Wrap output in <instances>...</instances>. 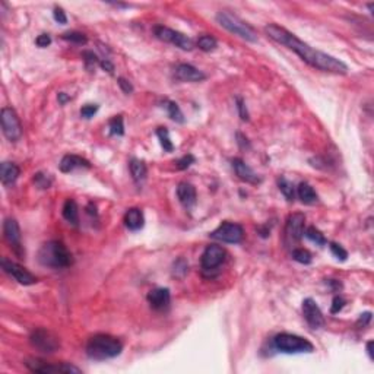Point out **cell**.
<instances>
[{"instance_id": "obj_28", "label": "cell", "mask_w": 374, "mask_h": 374, "mask_svg": "<svg viewBox=\"0 0 374 374\" xmlns=\"http://www.w3.org/2000/svg\"><path fill=\"white\" fill-rule=\"evenodd\" d=\"M156 136L160 139V144L163 146V149L165 152H173L174 151V144L170 139V132L167 127H158L156 129Z\"/></svg>"}, {"instance_id": "obj_33", "label": "cell", "mask_w": 374, "mask_h": 374, "mask_svg": "<svg viewBox=\"0 0 374 374\" xmlns=\"http://www.w3.org/2000/svg\"><path fill=\"white\" fill-rule=\"evenodd\" d=\"M292 259L301 263V265H310L311 263V253L306 249H294L292 250Z\"/></svg>"}, {"instance_id": "obj_8", "label": "cell", "mask_w": 374, "mask_h": 374, "mask_svg": "<svg viewBox=\"0 0 374 374\" xmlns=\"http://www.w3.org/2000/svg\"><path fill=\"white\" fill-rule=\"evenodd\" d=\"M209 237L216 241L228 243V244H239L244 239V230H243L240 224L225 221L216 230L212 231Z\"/></svg>"}, {"instance_id": "obj_40", "label": "cell", "mask_w": 374, "mask_h": 374, "mask_svg": "<svg viewBox=\"0 0 374 374\" xmlns=\"http://www.w3.org/2000/svg\"><path fill=\"white\" fill-rule=\"evenodd\" d=\"M345 300L344 298L341 297V296H336L335 298H333V301H332V307H330V313L332 314H336V313H339L342 308L345 307Z\"/></svg>"}, {"instance_id": "obj_30", "label": "cell", "mask_w": 374, "mask_h": 374, "mask_svg": "<svg viewBox=\"0 0 374 374\" xmlns=\"http://www.w3.org/2000/svg\"><path fill=\"white\" fill-rule=\"evenodd\" d=\"M62 38L65 40V41H69V43L77 44V46H85L88 43L87 35L82 34V32H77V31H69V32H65V34H62Z\"/></svg>"}, {"instance_id": "obj_43", "label": "cell", "mask_w": 374, "mask_h": 374, "mask_svg": "<svg viewBox=\"0 0 374 374\" xmlns=\"http://www.w3.org/2000/svg\"><path fill=\"white\" fill-rule=\"evenodd\" d=\"M35 44H37V47L40 48H46L48 47L50 44H51V37L48 35V34H40L37 40H35Z\"/></svg>"}, {"instance_id": "obj_34", "label": "cell", "mask_w": 374, "mask_h": 374, "mask_svg": "<svg viewBox=\"0 0 374 374\" xmlns=\"http://www.w3.org/2000/svg\"><path fill=\"white\" fill-rule=\"evenodd\" d=\"M187 272H189V265H187V262L183 259V258H180V259H177L174 262L173 265L174 277H177V278H184Z\"/></svg>"}, {"instance_id": "obj_17", "label": "cell", "mask_w": 374, "mask_h": 374, "mask_svg": "<svg viewBox=\"0 0 374 374\" xmlns=\"http://www.w3.org/2000/svg\"><path fill=\"white\" fill-rule=\"evenodd\" d=\"M231 163H232L234 173H235V175L240 179L241 182L249 183V184H260L262 183V177L259 174L254 173L241 158H234Z\"/></svg>"}, {"instance_id": "obj_12", "label": "cell", "mask_w": 374, "mask_h": 374, "mask_svg": "<svg viewBox=\"0 0 374 374\" xmlns=\"http://www.w3.org/2000/svg\"><path fill=\"white\" fill-rule=\"evenodd\" d=\"M2 269L8 275H10L15 281H18L19 284H22V285H34L38 281L37 277H34L24 266H21V265H18V263H15V262H12L9 259H6V258L2 259Z\"/></svg>"}, {"instance_id": "obj_18", "label": "cell", "mask_w": 374, "mask_h": 374, "mask_svg": "<svg viewBox=\"0 0 374 374\" xmlns=\"http://www.w3.org/2000/svg\"><path fill=\"white\" fill-rule=\"evenodd\" d=\"M177 198H179V202L182 203L183 206L187 211H190L193 206L196 205V202H198V193H196L194 186L187 182L180 183L177 186Z\"/></svg>"}, {"instance_id": "obj_9", "label": "cell", "mask_w": 374, "mask_h": 374, "mask_svg": "<svg viewBox=\"0 0 374 374\" xmlns=\"http://www.w3.org/2000/svg\"><path fill=\"white\" fill-rule=\"evenodd\" d=\"M29 342L35 349H38L40 352H44V354H53L60 348V341L57 336H54L51 332H48L43 327H40L31 333Z\"/></svg>"}, {"instance_id": "obj_22", "label": "cell", "mask_w": 374, "mask_h": 374, "mask_svg": "<svg viewBox=\"0 0 374 374\" xmlns=\"http://www.w3.org/2000/svg\"><path fill=\"white\" fill-rule=\"evenodd\" d=\"M145 224L144 212L139 208H130L125 215V225L130 231H139Z\"/></svg>"}, {"instance_id": "obj_23", "label": "cell", "mask_w": 374, "mask_h": 374, "mask_svg": "<svg viewBox=\"0 0 374 374\" xmlns=\"http://www.w3.org/2000/svg\"><path fill=\"white\" fill-rule=\"evenodd\" d=\"M297 196L304 205H314V203L319 202V196H317L316 190L306 182H301L298 184Z\"/></svg>"}, {"instance_id": "obj_3", "label": "cell", "mask_w": 374, "mask_h": 374, "mask_svg": "<svg viewBox=\"0 0 374 374\" xmlns=\"http://www.w3.org/2000/svg\"><path fill=\"white\" fill-rule=\"evenodd\" d=\"M38 262L47 268L65 269L73 263V258L63 243L53 240L41 246L38 250Z\"/></svg>"}, {"instance_id": "obj_39", "label": "cell", "mask_w": 374, "mask_h": 374, "mask_svg": "<svg viewBox=\"0 0 374 374\" xmlns=\"http://www.w3.org/2000/svg\"><path fill=\"white\" fill-rule=\"evenodd\" d=\"M96 111H98V106L96 104H87V106H84L81 108V117L91 119V117H94V114H96Z\"/></svg>"}, {"instance_id": "obj_7", "label": "cell", "mask_w": 374, "mask_h": 374, "mask_svg": "<svg viewBox=\"0 0 374 374\" xmlns=\"http://www.w3.org/2000/svg\"><path fill=\"white\" fill-rule=\"evenodd\" d=\"M225 259H227V251L224 247H221L218 244L208 246L202 253L201 258V266L203 273L211 277L212 272L218 270V268L225 262Z\"/></svg>"}, {"instance_id": "obj_41", "label": "cell", "mask_w": 374, "mask_h": 374, "mask_svg": "<svg viewBox=\"0 0 374 374\" xmlns=\"http://www.w3.org/2000/svg\"><path fill=\"white\" fill-rule=\"evenodd\" d=\"M53 18H54V21L58 22V24H63V25L67 24L66 12L62 9L60 6H56V8H54V10H53Z\"/></svg>"}, {"instance_id": "obj_16", "label": "cell", "mask_w": 374, "mask_h": 374, "mask_svg": "<svg viewBox=\"0 0 374 374\" xmlns=\"http://www.w3.org/2000/svg\"><path fill=\"white\" fill-rule=\"evenodd\" d=\"M174 79L180 82H202L206 79V75L189 63H180L174 69Z\"/></svg>"}, {"instance_id": "obj_11", "label": "cell", "mask_w": 374, "mask_h": 374, "mask_svg": "<svg viewBox=\"0 0 374 374\" xmlns=\"http://www.w3.org/2000/svg\"><path fill=\"white\" fill-rule=\"evenodd\" d=\"M154 34L158 40H161L164 43H170V44L182 48V50H186V51H190L194 47L192 38H189L187 35H184L182 32H179V31H174V29L167 28V27H163V25L155 27Z\"/></svg>"}, {"instance_id": "obj_31", "label": "cell", "mask_w": 374, "mask_h": 374, "mask_svg": "<svg viewBox=\"0 0 374 374\" xmlns=\"http://www.w3.org/2000/svg\"><path fill=\"white\" fill-rule=\"evenodd\" d=\"M304 235L307 237L308 240L316 243L317 246H325L327 241L325 239V235L322 234V231H319L316 227H308L307 230L304 231Z\"/></svg>"}, {"instance_id": "obj_47", "label": "cell", "mask_w": 374, "mask_h": 374, "mask_svg": "<svg viewBox=\"0 0 374 374\" xmlns=\"http://www.w3.org/2000/svg\"><path fill=\"white\" fill-rule=\"evenodd\" d=\"M370 320H371V313L368 311V313L361 314L360 320H358V323H363V326H365V325H368V323H370Z\"/></svg>"}, {"instance_id": "obj_24", "label": "cell", "mask_w": 374, "mask_h": 374, "mask_svg": "<svg viewBox=\"0 0 374 374\" xmlns=\"http://www.w3.org/2000/svg\"><path fill=\"white\" fill-rule=\"evenodd\" d=\"M129 167H130V174H132V179L134 180V183L141 184L146 180V175H148V168H146V164L137 158H132L130 163H129Z\"/></svg>"}, {"instance_id": "obj_36", "label": "cell", "mask_w": 374, "mask_h": 374, "mask_svg": "<svg viewBox=\"0 0 374 374\" xmlns=\"http://www.w3.org/2000/svg\"><path fill=\"white\" fill-rule=\"evenodd\" d=\"M329 247H330L332 254H333L338 260L345 262V260L348 259V251H346L342 246H339L338 243H329Z\"/></svg>"}, {"instance_id": "obj_29", "label": "cell", "mask_w": 374, "mask_h": 374, "mask_svg": "<svg viewBox=\"0 0 374 374\" xmlns=\"http://www.w3.org/2000/svg\"><path fill=\"white\" fill-rule=\"evenodd\" d=\"M198 47L201 48L202 51H205V53H211L213 50H216L218 41H216V38H213L212 35H202L198 40Z\"/></svg>"}, {"instance_id": "obj_25", "label": "cell", "mask_w": 374, "mask_h": 374, "mask_svg": "<svg viewBox=\"0 0 374 374\" xmlns=\"http://www.w3.org/2000/svg\"><path fill=\"white\" fill-rule=\"evenodd\" d=\"M63 218L69 222V224H72V225H75L77 227L79 225V208H77V203L73 199H67L65 202V205H63Z\"/></svg>"}, {"instance_id": "obj_21", "label": "cell", "mask_w": 374, "mask_h": 374, "mask_svg": "<svg viewBox=\"0 0 374 374\" xmlns=\"http://www.w3.org/2000/svg\"><path fill=\"white\" fill-rule=\"evenodd\" d=\"M19 174L21 170L16 164L5 161L0 165V180H2V183L5 186H12L13 183L18 180Z\"/></svg>"}, {"instance_id": "obj_32", "label": "cell", "mask_w": 374, "mask_h": 374, "mask_svg": "<svg viewBox=\"0 0 374 374\" xmlns=\"http://www.w3.org/2000/svg\"><path fill=\"white\" fill-rule=\"evenodd\" d=\"M108 129L110 133L114 136H123L125 134V123H123V117L122 115H115L110 120L108 123Z\"/></svg>"}, {"instance_id": "obj_2", "label": "cell", "mask_w": 374, "mask_h": 374, "mask_svg": "<svg viewBox=\"0 0 374 374\" xmlns=\"http://www.w3.org/2000/svg\"><path fill=\"white\" fill-rule=\"evenodd\" d=\"M123 344L111 335L96 333L91 336L87 344V355L91 360L106 361L110 358H115L122 354Z\"/></svg>"}, {"instance_id": "obj_45", "label": "cell", "mask_w": 374, "mask_h": 374, "mask_svg": "<svg viewBox=\"0 0 374 374\" xmlns=\"http://www.w3.org/2000/svg\"><path fill=\"white\" fill-rule=\"evenodd\" d=\"M100 66L103 67L104 70H107L108 73H111V75L114 73V65H113V63H111V62H110L108 58H104V60H101V62H100Z\"/></svg>"}, {"instance_id": "obj_37", "label": "cell", "mask_w": 374, "mask_h": 374, "mask_svg": "<svg viewBox=\"0 0 374 374\" xmlns=\"http://www.w3.org/2000/svg\"><path fill=\"white\" fill-rule=\"evenodd\" d=\"M194 156H193L192 154H189V155H184L183 158H180V160H177L175 161V167L179 168V170H186V168H189L192 164H194Z\"/></svg>"}, {"instance_id": "obj_4", "label": "cell", "mask_w": 374, "mask_h": 374, "mask_svg": "<svg viewBox=\"0 0 374 374\" xmlns=\"http://www.w3.org/2000/svg\"><path fill=\"white\" fill-rule=\"evenodd\" d=\"M216 22L220 24L222 28H225L227 31H230L231 34L240 37V38L246 40L249 43H258V32L254 31V28L249 25L247 22L239 18L237 15L231 13L228 10H221L216 13L215 16Z\"/></svg>"}, {"instance_id": "obj_44", "label": "cell", "mask_w": 374, "mask_h": 374, "mask_svg": "<svg viewBox=\"0 0 374 374\" xmlns=\"http://www.w3.org/2000/svg\"><path fill=\"white\" fill-rule=\"evenodd\" d=\"M82 57L85 58V62H87L88 65H95V63H98V57H96L92 51H84L82 53Z\"/></svg>"}, {"instance_id": "obj_19", "label": "cell", "mask_w": 374, "mask_h": 374, "mask_svg": "<svg viewBox=\"0 0 374 374\" xmlns=\"http://www.w3.org/2000/svg\"><path fill=\"white\" fill-rule=\"evenodd\" d=\"M171 294L168 288H155L148 294V303L154 310H164L170 306Z\"/></svg>"}, {"instance_id": "obj_1", "label": "cell", "mask_w": 374, "mask_h": 374, "mask_svg": "<svg viewBox=\"0 0 374 374\" xmlns=\"http://www.w3.org/2000/svg\"><path fill=\"white\" fill-rule=\"evenodd\" d=\"M265 32H266L269 38L273 40L275 43L292 50L296 54L300 56L303 62L307 63L308 66L314 67V69L322 70V72L333 73V75H346L348 73V66L342 60L308 46L307 43L298 38L296 34L289 32L284 27H279L277 24H268L265 27Z\"/></svg>"}, {"instance_id": "obj_10", "label": "cell", "mask_w": 374, "mask_h": 374, "mask_svg": "<svg viewBox=\"0 0 374 374\" xmlns=\"http://www.w3.org/2000/svg\"><path fill=\"white\" fill-rule=\"evenodd\" d=\"M25 365L28 367V370H31L32 373H73L79 374L81 373V368H77L73 364H69V363H60V364H50L47 361H43L38 358H31L25 361Z\"/></svg>"}, {"instance_id": "obj_46", "label": "cell", "mask_w": 374, "mask_h": 374, "mask_svg": "<svg viewBox=\"0 0 374 374\" xmlns=\"http://www.w3.org/2000/svg\"><path fill=\"white\" fill-rule=\"evenodd\" d=\"M237 142H239V145H240V148H250V142H249V139L246 137V136H243L241 133H237Z\"/></svg>"}, {"instance_id": "obj_15", "label": "cell", "mask_w": 374, "mask_h": 374, "mask_svg": "<svg viewBox=\"0 0 374 374\" xmlns=\"http://www.w3.org/2000/svg\"><path fill=\"white\" fill-rule=\"evenodd\" d=\"M3 235H5V240L10 244V247L15 250V253L22 256L21 228L18 221L13 220V218L5 220V222H3Z\"/></svg>"}, {"instance_id": "obj_50", "label": "cell", "mask_w": 374, "mask_h": 374, "mask_svg": "<svg viewBox=\"0 0 374 374\" xmlns=\"http://www.w3.org/2000/svg\"><path fill=\"white\" fill-rule=\"evenodd\" d=\"M87 211H88V213H89V215H94V216H96V208H95V205H94V203H89V205H88Z\"/></svg>"}, {"instance_id": "obj_42", "label": "cell", "mask_w": 374, "mask_h": 374, "mask_svg": "<svg viewBox=\"0 0 374 374\" xmlns=\"http://www.w3.org/2000/svg\"><path fill=\"white\" fill-rule=\"evenodd\" d=\"M117 84H119V87H120V89H122L125 94H132V92H133V85H132L127 79H125V77H119V79H117Z\"/></svg>"}, {"instance_id": "obj_48", "label": "cell", "mask_w": 374, "mask_h": 374, "mask_svg": "<svg viewBox=\"0 0 374 374\" xmlns=\"http://www.w3.org/2000/svg\"><path fill=\"white\" fill-rule=\"evenodd\" d=\"M57 100H58V103H60L62 106H65V104H66V103H67V101H70V96L66 95L65 92H58Z\"/></svg>"}, {"instance_id": "obj_6", "label": "cell", "mask_w": 374, "mask_h": 374, "mask_svg": "<svg viewBox=\"0 0 374 374\" xmlns=\"http://www.w3.org/2000/svg\"><path fill=\"white\" fill-rule=\"evenodd\" d=\"M2 132L9 142H18L22 137V126L16 111L10 107H3L0 113Z\"/></svg>"}, {"instance_id": "obj_13", "label": "cell", "mask_w": 374, "mask_h": 374, "mask_svg": "<svg viewBox=\"0 0 374 374\" xmlns=\"http://www.w3.org/2000/svg\"><path fill=\"white\" fill-rule=\"evenodd\" d=\"M306 216L304 213H291L285 224V237L289 243H298L304 237Z\"/></svg>"}, {"instance_id": "obj_49", "label": "cell", "mask_w": 374, "mask_h": 374, "mask_svg": "<svg viewBox=\"0 0 374 374\" xmlns=\"http://www.w3.org/2000/svg\"><path fill=\"white\" fill-rule=\"evenodd\" d=\"M367 352H368V357H370V360H374L373 341H368V342H367Z\"/></svg>"}, {"instance_id": "obj_14", "label": "cell", "mask_w": 374, "mask_h": 374, "mask_svg": "<svg viewBox=\"0 0 374 374\" xmlns=\"http://www.w3.org/2000/svg\"><path fill=\"white\" fill-rule=\"evenodd\" d=\"M303 316L313 329H322L325 326V316L313 298H306L303 301Z\"/></svg>"}, {"instance_id": "obj_35", "label": "cell", "mask_w": 374, "mask_h": 374, "mask_svg": "<svg viewBox=\"0 0 374 374\" xmlns=\"http://www.w3.org/2000/svg\"><path fill=\"white\" fill-rule=\"evenodd\" d=\"M34 183L38 189H48L53 183V179L50 177V174L37 173L34 175Z\"/></svg>"}, {"instance_id": "obj_5", "label": "cell", "mask_w": 374, "mask_h": 374, "mask_svg": "<svg viewBox=\"0 0 374 374\" xmlns=\"http://www.w3.org/2000/svg\"><path fill=\"white\" fill-rule=\"evenodd\" d=\"M273 346L284 354H310L314 351V346L310 341L292 333H279L275 336Z\"/></svg>"}, {"instance_id": "obj_38", "label": "cell", "mask_w": 374, "mask_h": 374, "mask_svg": "<svg viewBox=\"0 0 374 374\" xmlns=\"http://www.w3.org/2000/svg\"><path fill=\"white\" fill-rule=\"evenodd\" d=\"M235 101H237V108H239V114H240L241 120H243V122H249L250 115H249V111H247V107H246L244 100L239 96Z\"/></svg>"}, {"instance_id": "obj_20", "label": "cell", "mask_w": 374, "mask_h": 374, "mask_svg": "<svg viewBox=\"0 0 374 374\" xmlns=\"http://www.w3.org/2000/svg\"><path fill=\"white\" fill-rule=\"evenodd\" d=\"M62 173H70L76 168H91V164L88 160L79 155H65L58 164Z\"/></svg>"}, {"instance_id": "obj_27", "label": "cell", "mask_w": 374, "mask_h": 374, "mask_svg": "<svg viewBox=\"0 0 374 374\" xmlns=\"http://www.w3.org/2000/svg\"><path fill=\"white\" fill-rule=\"evenodd\" d=\"M278 187L288 202H294V199H296V186L292 183L287 180L285 177H281V179H278Z\"/></svg>"}, {"instance_id": "obj_26", "label": "cell", "mask_w": 374, "mask_h": 374, "mask_svg": "<svg viewBox=\"0 0 374 374\" xmlns=\"http://www.w3.org/2000/svg\"><path fill=\"white\" fill-rule=\"evenodd\" d=\"M164 107H165V110H167L171 120H174L175 123H184V115H183V111L180 110L177 103L170 101V100H164Z\"/></svg>"}]
</instances>
